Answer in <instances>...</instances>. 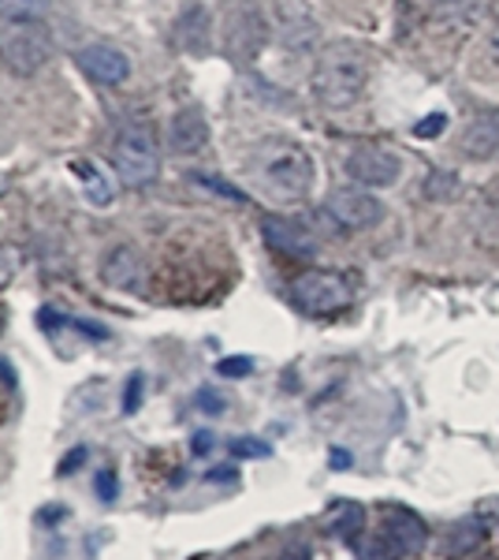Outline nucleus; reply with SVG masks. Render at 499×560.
Returning a JSON list of instances; mask_svg holds the SVG:
<instances>
[{"instance_id":"nucleus-1","label":"nucleus","mask_w":499,"mask_h":560,"mask_svg":"<svg viewBox=\"0 0 499 560\" xmlns=\"http://www.w3.org/2000/svg\"><path fill=\"white\" fill-rule=\"evenodd\" d=\"M247 173L272 202H302L313 187V158L302 142L272 135L261 139L247 158Z\"/></svg>"},{"instance_id":"nucleus-2","label":"nucleus","mask_w":499,"mask_h":560,"mask_svg":"<svg viewBox=\"0 0 499 560\" xmlns=\"http://www.w3.org/2000/svg\"><path fill=\"white\" fill-rule=\"evenodd\" d=\"M369 83V52L354 42H332L317 52V65L310 75V90L317 97V105L343 113L354 108L366 94Z\"/></svg>"},{"instance_id":"nucleus-3","label":"nucleus","mask_w":499,"mask_h":560,"mask_svg":"<svg viewBox=\"0 0 499 560\" xmlns=\"http://www.w3.org/2000/svg\"><path fill=\"white\" fill-rule=\"evenodd\" d=\"M112 168L127 187H150L161 176V142L150 124H127L112 142Z\"/></svg>"},{"instance_id":"nucleus-4","label":"nucleus","mask_w":499,"mask_h":560,"mask_svg":"<svg viewBox=\"0 0 499 560\" xmlns=\"http://www.w3.org/2000/svg\"><path fill=\"white\" fill-rule=\"evenodd\" d=\"M269 26L253 0H224L221 12V49L231 65H250L265 49Z\"/></svg>"},{"instance_id":"nucleus-5","label":"nucleus","mask_w":499,"mask_h":560,"mask_svg":"<svg viewBox=\"0 0 499 560\" xmlns=\"http://www.w3.org/2000/svg\"><path fill=\"white\" fill-rule=\"evenodd\" d=\"M52 60V34L41 20L31 23H8L0 34V65L12 75L34 79Z\"/></svg>"},{"instance_id":"nucleus-6","label":"nucleus","mask_w":499,"mask_h":560,"mask_svg":"<svg viewBox=\"0 0 499 560\" xmlns=\"http://www.w3.org/2000/svg\"><path fill=\"white\" fill-rule=\"evenodd\" d=\"M292 303L298 311L313 314V318H329V314L347 311L354 300V284L335 269H306L292 280Z\"/></svg>"},{"instance_id":"nucleus-7","label":"nucleus","mask_w":499,"mask_h":560,"mask_svg":"<svg viewBox=\"0 0 499 560\" xmlns=\"http://www.w3.org/2000/svg\"><path fill=\"white\" fill-rule=\"evenodd\" d=\"M324 213H329V221H335V229L361 232L384 221V202L369 187H340L324 198Z\"/></svg>"},{"instance_id":"nucleus-8","label":"nucleus","mask_w":499,"mask_h":560,"mask_svg":"<svg viewBox=\"0 0 499 560\" xmlns=\"http://www.w3.org/2000/svg\"><path fill=\"white\" fill-rule=\"evenodd\" d=\"M261 236H265V243L276 255H287V258H313L317 247H321V236H317L310 224L287 213H269L265 221H261Z\"/></svg>"},{"instance_id":"nucleus-9","label":"nucleus","mask_w":499,"mask_h":560,"mask_svg":"<svg viewBox=\"0 0 499 560\" xmlns=\"http://www.w3.org/2000/svg\"><path fill=\"white\" fill-rule=\"evenodd\" d=\"M347 176L354 179L358 187H369V191H380V187H392L403 165L392 150L384 147H358L354 153H347Z\"/></svg>"},{"instance_id":"nucleus-10","label":"nucleus","mask_w":499,"mask_h":560,"mask_svg":"<svg viewBox=\"0 0 499 560\" xmlns=\"http://www.w3.org/2000/svg\"><path fill=\"white\" fill-rule=\"evenodd\" d=\"M102 280L116 292H142L146 284V258L131 247V243H120L102 258Z\"/></svg>"},{"instance_id":"nucleus-11","label":"nucleus","mask_w":499,"mask_h":560,"mask_svg":"<svg viewBox=\"0 0 499 560\" xmlns=\"http://www.w3.org/2000/svg\"><path fill=\"white\" fill-rule=\"evenodd\" d=\"M75 60L97 86H120L127 83V75H131V60H127L116 45H86Z\"/></svg>"},{"instance_id":"nucleus-12","label":"nucleus","mask_w":499,"mask_h":560,"mask_svg":"<svg viewBox=\"0 0 499 560\" xmlns=\"http://www.w3.org/2000/svg\"><path fill=\"white\" fill-rule=\"evenodd\" d=\"M384 541L399 553H421L425 541H429V527L421 523V516L411 509H392L384 520Z\"/></svg>"},{"instance_id":"nucleus-13","label":"nucleus","mask_w":499,"mask_h":560,"mask_svg":"<svg viewBox=\"0 0 499 560\" xmlns=\"http://www.w3.org/2000/svg\"><path fill=\"white\" fill-rule=\"evenodd\" d=\"M459 150L466 153L470 161H492L499 158V108L492 113H477L474 120L466 124L459 139Z\"/></svg>"},{"instance_id":"nucleus-14","label":"nucleus","mask_w":499,"mask_h":560,"mask_svg":"<svg viewBox=\"0 0 499 560\" xmlns=\"http://www.w3.org/2000/svg\"><path fill=\"white\" fill-rule=\"evenodd\" d=\"M209 142V124L198 108H179L168 124V150L179 153V158H190Z\"/></svg>"},{"instance_id":"nucleus-15","label":"nucleus","mask_w":499,"mask_h":560,"mask_svg":"<svg viewBox=\"0 0 499 560\" xmlns=\"http://www.w3.org/2000/svg\"><path fill=\"white\" fill-rule=\"evenodd\" d=\"M171 34H176V45L183 52H209V45H213V20H209L202 4H190L179 12Z\"/></svg>"},{"instance_id":"nucleus-16","label":"nucleus","mask_w":499,"mask_h":560,"mask_svg":"<svg viewBox=\"0 0 499 560\" xmlns=\"http://www.w3.org/2000/svg\"><path fill=\"white\" fill-rule=\"evenodd\" d=\"M329 530L340 541H354L366 530V512H361V504H354V501H343V504H335L332 509V516H329Z\"/></svg>"},{"instance_id":"nucleus-17","label":"nucleus","mask_w":499,"mask_h":560,"mask_svg":"<svg viewBox=\"0 0 499 560\" xmlns=\"http://www.w3.org/2000/svg\"><path fill=\"white\" fill-rule=\"evenodd\" d=\"M448 541H451V546H448L451 553H474L480 541H485V527H480V520H477V516L459 520L455 527H451Z\"/></svg>"},{"instance_id":"nucleus-18","label":"nucleus","mask_w":499,"mask_h":560,"mask_svg":"<svg viewBox=\"0 0 499 560\" xmlns=\"http://www.w3.org/2000/svg\"><path fill=\"white\" fill-rule=\"evenodd\" d=\"M49 0H0V20L4 23H31L45 20Z\"/></svg>"},{"instance_id":"nucleus-19","label":"nucleus","mask_w":499,"mask_h":560,"mask_svg":"<svg viewBox=\"0 0 499 560\" xmlns=\"http://www.w3.org/2000/svg\"><path fill=\"white\" fill-rule=\"evenodd\" d=\"M79 173H83V187H86V198L94 206H108L116 198V184L108 179L102 168L94 165H79Z\"/></svg>"},{"instance_id":"nucleus-20","label":"nucleus","mask_w":499,"mask_h":560,"mask_svg":"<svg viewBox=\"0 0 499 560\" xmlns=\"http://www.w3.org/2000/svg\"><path fill=\"white\" fill-rule=\"evenodd\" d=\"M231 453L242 456V459H265L272 448L258 438H239V441H231Z\"/></svg>"},{"instance_id":"nucleus-21","label":"nucleus","mask_w":499,"mask_h":560,"mask_svg":"<svg viewBox=\"0 0 499 560\" xmlns=\"http://www.w3.org/2000/svg\"><path fill=\"white\" fill-rule=\"evenodd\" d=\"M216 374L221 377H247V374H253V363L247 355H231V359H221V363H216Z\"/></svg>"},{"instance_id":"nucleus-22","label":"nucleus","mask_w":499,"mask_h":560,"mask_svg":"<svg viewBox=\"0 0 499 560\" xmlns=\"http://www.w3.org/2000/svg\"><path fill=\"white\" fill-rule=\"evenodd\" d=\"M15 273H20V255L12 247H0V288L12 284Z\"/></svg>"},{"instance_id":"nucleus-23","label":"nucleus","mask_w":499,"mask_h":560,"mask_svg":"<svg viewBox=\"0 0 499 560\" xmlns=\"http://www.w3.org/2000/svg\"><path fill=\"white\" fill-rule=\"evenodd\" d=\"M443 128H448V113H432V116H425L421 124L414 128L417 139H432V135H440Z\"/></svg>"},{"instance_id":"nucleus-24","label":"nucleus","mask_w":499,"mask_h":560,"mask_svg":"<svg viewBox=\"0 0 499 560\" xmlns=\"http://www.w3.org/2000/svg\"><path fill=\"white\" fill-rule=\"evenodd\" d=\"M451 179H455L451 173H432L429 187H425V195H429V198H451V195L459 191V187H443V184H451Z\"/></svg>"},{"instance_id":"nucleus-25","label":"nucleus","mask_w":499,"mask_h":560,"mask_svg":"<svg viewBox=\"0 0 499 560\" xmlns=\"http://www.w3.org/2000/svg\"><path fill=\"white\" fill-rule=\"evenodd\" d=\"M116 493H120V486H116V471L112 467H105V471L97 475V497H102L105 504H112Z\"/></svg>"},{"instance_id":"nucleus-26","label":"nucleus","mask_w":499,"mask_h":560,"mask_svg":"<svg viewBox=\"0 0 499 560\" xmlns=\"http://www.w3.org/2000/svg\"><path fill=\"white\" fill-rule=\"evenodd\" d=\"M198 408H202L205 415H221L224 408H228V400H224V396H216L213 388H202V393H198Z\"/></svg>"},{"instance_id":"nucleus-27","label":"nucleus","mask_w":499,"mask_h":560,"mask_svg":"<svg viewBox=\"0 0 499 560\" xmlns=\"http://www.w3.org/2000/svg\"><path fill=\"white\" fill-rule=\"evenodd\" d=\"M280 560H313V553L306 541H295V546H287L284 553H280Z\"/></svg>"},{"instance_id":"nucleus-28","label":"nucleus","mask_w":499,"mask_h":560,"mask_svg":"<svg viewBox=\"0 0 499 560\" xmlns=\"http://www.w3.org/2000/svg\"><path fill=\"white\" fill-rule=\"evenodd\" d=\"M139 393H142V374H134V382L127 385V400H123V411H134V408H139Z\"/></svg>"},{"instance_id":"nucleus-29","label":"nucleus","mask_w":499,"mask_h":560,"mask_svg":"<svg viewBox=\"0 0 499 560\" xmlns=\"http://www.w3.org/2000/svg\"><path fill=\"white\" fill-rule=\"evenodd\" d=\"M329 464L335 467V471H343V467H351V453H343V448H332V459Z\"/></svg>"},{"instance_id":"nucleus-30","label":"nucleus","mask_w":499,"mask_h":560,"mask_svg":"<svg viewBox=\"0 0 499 560\" xmlns=\"http://www.w3.org/2000/svg\"><path fill=\"white\" fill-rule=\"evenodd\" d=\"M83 459H86V448H75V456H68V459H63V464H60V471H75V467L83 464Z\"/></svg>"},{"instance_id":"nucleus-31","label":"nucleus","mask_w":499,"mask_h":560,"mask_svg":"<svg viewBox=\"0 0 499 560\" xmlns=\"http://www.w3.org/2000/svg\"><path fill=\"white\" fill-rule=\"evenodd\" d=\"M209 482H235V471L231 467H216V471H209Z\"/></svg>"},{"instance_id":"nucleus-32","label":"nucleus","mask_w":499,"mask_h":560,"mask_svg":"<svg viewBox=\"0 0 499 560\" xmlns=\"http://www.w3.org/2000/svg\"><path fill=\"white\" fill-rule=\"evenodd\" d=\"M488 57H492L496 60V71H499V23H496V31H492V38H488Z\"/></svg>"},{"instance_id":"nucleus-33","label":"nucleus","mask_w":499,"mask_h":560,"mask_svg":"<svg viewBox=\"0 0 499 560\" xmlns=\"http://www.w3.org/2000/svg\"><path fill=\"white\" fill-rule=\"evenodd\" d=\"M209 445H213V438H209V433H198V438H194V453L198 456H205V448Z\"/></svg>"},{"instance_id":"nucleus-34","label":"nucleus","mask_w":499,"mask_h":560,"mask_svg":"<svg viewBox=\"0 0 499 560\" xmlns=\"http://www.w3.org/2000/svg\"><path fill=\"white\" fill-rule=\"evenodd\" d=\"M8 191V179H4V173H0V195H4Z\"/></svg>"},{"instance_id":"nucleus-35","label":"nucleus","mask_w":499,"mask_h":560,"mask_svg":"<svg viewBox=\"0 0 499 560\" xmlns=\"http://www.w3.org/2000/svg\"><path fill=\"white\" fill-rule=\"evenodd\" d=\"M429 4H455V0H429Z\"/></svg>"},{"instance_id":"nucleus-36","label":"nucleus","mask_w":499,"mask_h":560,"mask_svg":"<svg viewBox=\"0 0 499 560\" xmlns=\"http://www.w3.org/2000/svg\"><path fill=\"white\" fill-rule=\"evenodd\" d=\"M0 332H4V311H0Z\"/></svg>"}]
</instances>
